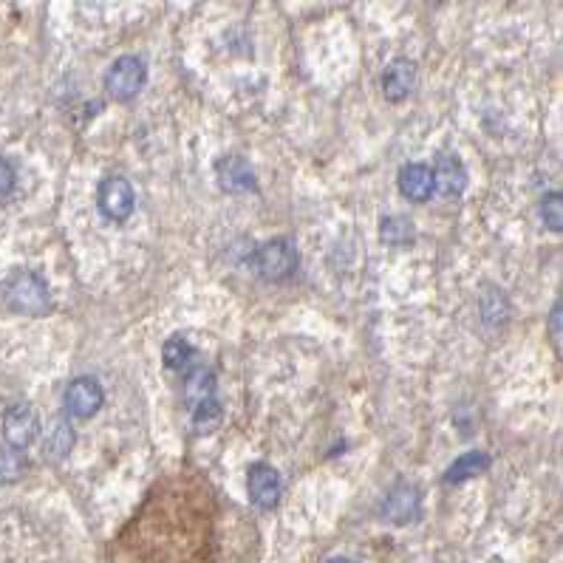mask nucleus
<instances>
[{"instance_id": "obj_16", "label": "nucleus", "mask_w": 563, "mask_h": 563, "mask_svg": "<svg viewBox=\"0 0 563 563\" xmlns=\"http://www.w3.org/2000/svg\"><path fill=\"white\" fill-rule=\"evenodd\" d=\"M380 235H382V241H388L391 247H405V244H411V241H414V224L402 216L382 218Z\"/></svg>"}, {"instance_id": "obj_10", "label": "nucleus", "mask_w": 563, "mask_h": 563, "mask_svg": "<svg viewBox=\"0 0 563 563\" xmlns=\"http://www.w3.org/2000/svg\"><path fill=\"white\" fill-rule=\"evenodd\" d=\"M416 85V68L411 60H394L382 74V94L385 100L402 102Z\"/></svg>"}, {"instance_id": "obj_1", "label": "nucleus", "mask_w": 563, "mask_h": 563, "mask_svg": "<svg viewBox=\"0 0 563 563\" xmlns=\"http://www.w3.org/2000/svg\"><path fill=\"white\" fill-rule=\"evenodd\" d=\"M298 264V249H295L292 241H286V238H272V241H266V244H261V247L252 252V258H249L252 272L269 283L292 278V275L298 272Z\"/></svg>"}, {"instance_id": "obj_7", "label": "nucleus", "mask_w": 563, "mask_h": 563, "mask_svg": "<svg viewBox=\"0 0 563 563\" xmlns=\"http://www.w3.org/2000/svg\"><path fill=\"white\" fill-rule=\"evenodd\" d=\"M249 501L255 504V507H261V510H272L278 501H281V493H283V484H281V476H278V470L272 467V464H252L249 467Z\"/></svg>"}, {"instance_id": "obj_9", "label": "nucleus", "mask_w": 563, "mask_h": 563, "mask_svg": "<svg viewBox=\"0 0 563 563\" xmlns=\"http://www.w3.org/2000/svg\"><path fill=\"white\" fill-rule=\"evenodd\" d=\"M433 173V190L445 199H456L462 196L464 187H467V170H464L462 159L459 156H442Z\"/></svg>"}, {"instance_id": "obj_11", "label": "nucleus", "mask_w": 563, "mask_h": 563, "mask_svg": "<svg viewBox=\"0 0 563 563\" xmlns=\"http://www.w3.org/2000/svg\"><path fill=\"white\" fill-rule=\"evenodd\" d=\"M399 193L411 201H428L433 196V173L422 162H411L399 170Z\"/></svg>"}, {"instance_id": "obj_22", "label": "nucleus", "mask_w": 563, "mask_h": 563, "mask_svg": "<svg viewBox=\"0 0 563 563\" xmlns=\"http://www.w3.org/2000/svg\"><path fill=\"white\" fill-rule=\"evenodd\" d=\"M549 326H552V340H555V346H558V343H561V303H555V306H552Z\"/></svg>"}, {"instance_id": "obj_14", "label": "nucleus", "mask_w": 563, "mask_h": 563, "mask_svg": "<svg viewBox=\"0 0 563 563\" xmlns=\"http://www.w3.org/2000/svg\"><path fill=\"white\" fill-rule=\"evenodd\" d=\"M207 399H216V374L210 368H193L184 380V402L196 408Z\"/></svg>"}, {"instance_id": "obj_2", "label": "nucleus", "mask_w": 563, "mask_h": 563, "mask_svg": "<svg viewBox=\"0 0 563 563\" xmlns=\"http://www.w3.org/2000/svg\"><path fill=\"white\" fill-rule=\"evenodd\" d=\"M6 300L20 315H46L51 306L49 283L43 281L37 272H17L15 278L9 281V286H6Z\"/></svg>"}, {"instance_id": "obj_18", "label": "nucleus", "mask_w": 563, "mask_h": 563, "mask_svg": "<svg viewBox=\"0 0 563 563\" xmlns=\"http://www.w3.org/2000/svg\"><path fill=\"white\" fill-rule=\"evenodd\" d=\"M221 419H224V411H221L218 399H207V402H201V405L193 408V428H196V433H213L221 425Z\"/></svg>"}, {"instance_id": "obj_15", "label": "nucleus", "mask_w": 563, "mask_h": 563, "mask_svg": "<svg viewBox=\"0 0 563 563\" xmlns=\"http://www.w3.org/2000/svg\"><path fill=\"white\" fill-rule=\"evenodd\" d=\"M487 467H490V456L481 450H470L450 464L448 473H445V484H462L467 479H476L481 473H487Z\"/></svg>"}, {"instance_id": "obj_19", "label": "nucleus", "mask_w": 563, "mask_h": 563, "mask_svg": "<svg viewBox=\"0 0 563 563\" xmlns=\"http://www.w3.org/2000/svg\"><path fill=\"white\" fill-rule=\"evenodd\" d=\"M23 473H26V459H23V453L9 448V445H3V448H0V481H3V484H15Z\"/></svg>"}, {"instance_id": "obj_12", "label": "nucleus", "mask_w": 563, "mask_h": 563, "mask_svg": "<svg viewBox=\"0 0 563 563\" xmlns=\"http://www.w3.org/2000/svg\"><path fill=\"white\" fill-rule=\"evenodd\" d=\"M382 515L394 524H408L419 515V490L411 487V484H399L397 490L388 496L385 507H382Z\"/></svg>"}, {"instance_id": "obj_21", "label": "nucleus", "mask_w": 563, "mask_h": 563, "mask_svg": "<svg viewBox=\"0 0 563 563\" xmlns=\"http://www.w3.org/2000/svg\"><path fill=\"white\" fill-rule=\"evenodd\" d=\"M12 190H15V167H12L9 159L0 156V199L9 196Z\"/></svg>"}, {"instance_id": "obj_3", "label": "nucleus", "mask_w": 563, "mask_h": 563, "mask_svg": "<svg viewBox=\"0 0 563 563\" xmlns=\"http://www.w3.org/2000/svg\"><path fill=\"white\" fill-rule=\"evenodd\" d=\"M145 80H148V66H145V60L136 57V54H122V57H116L114 66L108 68V74H105V88H108V94H111L116 102H131L133 97L142 91Z\"/></svg>"}, {"instance_id": "obj_17", "label": "nucleus", "mask_w": 563, "mask_h": 563, "mask_svg": "<svg viewBox=\"0 0 563 563\" xmlns=\"http://www.w3.org/2000/svg\"><path fill=\"white\" fill-rule=\"evenodd\" d=\"M193 354H196V351H193V346L184 340L182 334L170 337L165 343V348H162V357H165V365L170 371H182L184 365H190Z\"/></svg>"}, {"instance_id": "obj_13", "label": "nucleus", "mask_w": 563, "mask_h": 563, "mask_svg": "<svg viewBox=\"0 0 563 563\" xmlns=\"http://www.w3.org/2000/svg\"><path fill=\"white\" fill-rule=\"evenodd\" d=\"M74 442H77V436H74V428L68 425V419H54L46 439H43V459L51 464L63 462L74 448Z\"/></svg>"}, {"instance_id": "obj_5", "label": "nucleus", "mask_w": 563, "mask_h": 563, "mask_svg": "<svg viewBox=\"0 0 563 563\" xmlns=\"http://www.w3.org/2000/svg\"><path fill=\"white\" fill-rule=\"evenodd\" d=\"M105 402V391L94 377H77V380L68 382L66 394H63V405H66V414L74 419H91L97 414Z\"/></svg>"}, {"instance_id": "obj_23", "label": "nucleus", "mask_w": 563, "mask_h": 563, "mask_svg": "<svg viewBox=\"0 0 563 563\" xmlns=\"http://www.w3.org/2000/svg\"><path fill=\"white\" fill-rule=\"evenodd\" d=\"M326 563H357V561H351V558H332V561Z\"/></svg>"}, {"instance_id": "obj_8", "label": "nucleus", "mask_w": 563, "mask_h": 563, "mask_svg": "<svg viewBox=\"0 0 563 563\" xmlns=\"http://www.w3.org/2000/svg\"><path fill=\"white\" fill-rule=\"evenodd\" d=\"M218 184L224 193H252L255 190V170L244 156H224L216 165Z\"/></svg>"}, {"instance_id": "obj_6", "label": "nucleus", "mask_w": 563, "mask_h": 563, "mask_svg": "<svg viewBox=\"0 0 563 563\" xmlns=\"http://www.w3.org/2000/svg\"><path fill=\"white\" fill-rule=\"evenodd\" d=\"M40 433V416L32 405H12L3 416V439L15 450H26Z\"/></svg>"}, {"instance_id": "obj_4", "label": "nucleus", "mask_w": 563, "mask_h": 563, "mask_svg": "<svg viewBox=\"0 0 563 563\" xmlns=\"http://www.w3.org/2000/svg\"><path fill=\"white\" fill-rule=\"evenodd\" d=\"M97 204H100V213L108 221H128L136 207V196H133V187L128 179L122 176H108L102 179L100 190H97Z\"/></svg>"}, {"instance_id": "obj_20", "label": "nucleus", "mask_w": 563, "mask_h": 563, "mask_svg": "<svg viewBox=\"0 0 563 563\" xmlns=\"http://www.w3.org/2000/svg\"><path fill=\"white\" fill-rule=\"evenodd\" d=\"M561 193H549L541 199V218H544V224H547L552 232H561L563 227V216H561Z\"/></svg>"}]
</instances>
